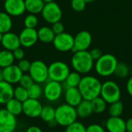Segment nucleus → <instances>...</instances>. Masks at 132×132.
Returning a JSON list of instances; mask_svg holds the SVG:
<instances>
[{
  "mask_svg": "<svg viewBox=\"0 0 132 132\" xmlns=\"http://www.w3.org/2000/svg\"><path fill=\"white\" fill-rule=\"evenodd\" d=\"M35 82H34L33 79L31 77V76L29 73H26L22 74V77H21V79H20V80L19 82L20 86H22V87H25L26 89L29 88Z\"/></svg>",
  "mask_w": 132,
  "mask_h": 132,
  "instance_id": "c9c22d12",
  "label": "nucleus"
},
{
  "mask_svg": "<svg viewBox=\"0 0 132 132\" xmlns=\"http://www.w3.org/2000/svg\"><path fill=\"white\" fill-rule=\"evenodd\" d=\"M2 35H3V34L0 32V43H1V42H2Z\"/></svg>",
  "mask_w": 132,
  "mask_h": 132,
  "instance_id": "8fccbe9b",
  "label": "nucleus"
},
{
  "mask_svg": "<svg viewBox=\"0 0 132 132\" xmlns=\"http://www.w3.org/2000/svg\"><path fill=\"white\" fill-rule=\"evenodd\" d=\"M26 11H27L30 14L37 15L41 13L45 2L43 0H24Z\"/></svg>",
  "mask_w": 132,
  "mask_h": 132,
  "instance_id": "5701e85b",
  "label": "nucleus"
},
{
  "mask_svg": "<svg viewBox=\"0 0 132 132\" xmlns=\"http://www.w3.org/2000/svg\"><path fill=\"white\" fill-rule=\"evenodd\" d=\"M124 111V104L120 101L110 104L108 112L111 117H121Z\"/></svg>",
  "mask_w": 132,
  "mask_h": 132,
  "instance_id": "7c9ffc66",
  "label": "nucleus"
},
{
  "mask_svg": "<svg viewBox=\"0 0 132 132\" xmlns=\"http://www.w3.org/2000/svg\"><path fill=\"white\" fill-rule=\"evenodd\" d=\"M12 53H13L15 60H17L18 61L25 58V52L21 47H19V48L15 49V50H13Z\"/></svg>",
  "mask_w": 132,
  "mask_h": 132,
  "instance_id": "a19ab883",
  "label": "nucleus"
},
{
  "mask_svg": "<svg viewBox=\"0 0 132 132\" xmlns=\"http://www.w3.org/2000/svg\"><path fill=\"white\" fill-rule=\"evenodd\" d=\"M15 58L12 51L3 50L0 51V68H5L14 64Z\"/></svg>",
  "mask_w": 132,
  "mask_h": 132,
  "instance_id": "cd10ccee",
  "label": "nucleus"
},
{
  "mask_svg": "<svg viewBox=\"0 0 132 132\" xmlns=\"http://www.w3.org/2000/svg\"><path fill=\"white\" fill-rule=\"evenodd\" d=\"M19 37L22 46L26 48L32 47L38 41L37 30L36 29L24 28L21 31Z\"/></svg>",
  "mask_w": 132,
  "mask_h": 132,
  "instance_id": "2eb2a0df",
  "label": "nucleus"
},
{
  "mask_svg": "<svg viewBox=\"0 0 132 132\" xmlns=\"http://www.w3.org/2000/svg\"><path fill=\"white\" fill-rule=\"evenodd\" d=\"M1 43L5 50H9L12 52L15 50V49L21 46L19 36L11 31L5 32L2 35Z\"/></svg>",
  "mask_w": 132,
  "mask_h": 132,
  "instance_id": "f3484780",
  "label": "nucleus"
},
{
  "mask_svg": "<svg viewBox=\"0 0 132 132\" xmlns=\"http://www.w3.org/2000/svg\"><path fill=\"white\" fill-rule=\"evenodd\" d=\"M5 12L11 16H20L26 12L24 0H6L4 2Z\"/></svg>",
  "mask_w": 132,
  "mask_h": 132,
  "instance_id": "4468645a",
  "label": "nucleus"
},
{
  "mask_svg": "<svg viewBox=\"0 0 132 132\" xmlns=\"http://www.w3.org/2000/svg\"><path fill=\"white\" fill-rule=\"evenodd\" d=\"M14 132H17V131H14Z\"/></svg>",
  "mask_w": 132,
  "mask_h": 132,
  "instance_id": "864d4df0",
  "label": "nucleus"
},
{
  "mask_svg": "<svg viewBox=\"0 0 132 132\" xmlns=\"http://www.w3.org/2000/svg\"><path fill=\"white\" fill-rule=\"evenodd\" d=\"M38 40L43 43H53L56 35L51 28L48 26H43L37 30Z\"/></svg>",
  "mask_w": 132,
  "mask_h": 132,
  "instance_id": "4be33fe9",
  "label": "nucleus"
},
{
  "mask_svg": "<svg viewBox=\"0 0 132 132\" xmlns=\"http://www.w3.org/2000/svg\"><path fill=\"white\" fill-rule=\"evenodd\" d=\"M131 73H132V68H131Z\"/></svg>",
  "mask_w": 132,
  "mask_h": 132,
  "instance_id": "603ef678",
  "label": "nucleus"
},
{
  "mask_svg": "<svg viewBox=\"0 0 132 132\" xmlns=\"http://www.w3.org/2000/svg\"><path fill=\"white\" fill-rule=\"evenodd\" d=\"M63 93L61 83L48 80L43 87V96L50 102H56L60 100Z\"/></svg>",
  "mask_w": 132,
  "mask_h": 132,
  "instance_id": "1a4fd4ad",
  "label": "nucleus"
},
{
  "mask_svg": "<svg viewBox=\"0 0 132 132\" xmlns=\"http://www.w3.org/2000/svg\"><path fill=\"white\" fill-rule=\"evenodd\" d=\"M70 1H71V0H70Z\"/></svg>",
  "mask_w": 132,
  "mask_h": 132,
  "instance_id": "5fc2aeb1",
  "label": "nucleus"
},
{
  "mask_svg": "<svg viewBox=\"0 0 132 132\" xmlns=\"http://www.w3.org/2000/svg\"><path fill=\"white\" fill-rule=\"evenodd\" d=\"M117 58L112 54H103L95 63V70L101 77H107L114 73L118 65Z\"/></svg>",
  "mask_w": 132,
  "mask_h": 132,
  "instance_id": "20e7f679",
  "label": "nucleus"
},
{
  "mask_svg": "<svg viewBox=\"0 0 132 132\" xmlns=\"http://www.w3.org/2000/svg\"><path fill=\"white\" fill-rule=\"evenodd\" d=\"M14 87L12 84L2 80L0 82V104H5L13 97Z\"/></svg>",
  "mask_w": 132,
  "mask_h": 132,
  "instance_id": "aec40b11",
  "label": "nucleus"
},
{
  "mask_svg": "<svg viewBox=\"0 0 132 132\" xmlns=\"http://www.w3.org/2000/svg\"><path fill=\"white\" fill-rule=\"evenodd\" d=\"M69 66L63 61H54L48 66L49 80L63 83L70 73Z\"/></svg>",
  "mask_w": 132,
  "mask_h": 132,
  "instance_id": "423d86ee",
  "label": "nucleus"
},
{
  "mask_svg": "<svg viewBox=\"0 0 132 132\" xmlns=\"http://www.w3.org/2000/svg\"><path fill=\"white\" fill-rule=\"evenodd\" d=\"M13 97L15 98L16 100L21 101L22 103H23L25 101H26L29 98L27 89L20 85L17 86L16 87L14 88Z\"/></svg>",
  "mask_w": 132,
  "mask_h": 132,
  "instance_id": "2f4dec72",
  "label": "nucleus"
},
{
  "mask_svg": "<svg viewBox=\"0 0 132 132\" xmlns=\"http://www.w3.org/2000/svg\"><path fill=\"white\" fill-rule=\"evenodd\" d=\"M125 126H126V131L132 132V118H130L127 121H125Z\"/></svg>",
  "mask_w": 132,
  "mask_h": 132,
  "instance_id": "a18cd8bd",
  "label": "nucleus"
},
{
  "mask_svg": "<svg viewBox=\"0 0 132 132\" xmlns=\"http://www.w3.org/2000/svg\"><path fill=\"white\" fill-rule=\"evenodd\" d=\"M3 79L5 81L15 84H18L23 74L17 65L12 64L5 68H3Z\"/></svg>",
  "mask_w": 132,
  "mask_h": 132,
  "instance_id": "dca6fc26",
  "label": "nucleus"
},
{
  "mask_svg": "<svg viewBox=\"0 0 132 132\" xmlns=\"http://www.w3.org/2000/svg\"><path fill=\"white\" fill-rule=\"evenodd\" d=\"M2 1H3V2H5V1H6V0H2Z\"/></svg>",
  "mask_w": 132,
  "mask_h": 132,
  "instance_id": "3c124183",
  "label": "nucleus"
},
{
  "mask_svg": "<svg viewBox=\"0 0 132 132\" xmlns=\"http://www.w3.org/2000/svg\"><path fill=\"white\" fill-rule=\"evenodd\" d=\"M74 43V37L67 32H63L59 35H56L53 44L55 49L60 52L72 51Z\"/></svg>",
  "mask_w": 132,
  "mask_h": 132,
  "instance_id": "9d476101",
  "label": "nucleus"
},
{
  "mask_svg": "<svg viewBox=\"0 0 132 132\" xmlns=\"http://www.w3.org/2000/svg\"><path fill=\"white\" fill-rule=\"evenodd\" d=\"M71 7L72 9L78 12L84 11L86 8L87 3L84 0H71Z\"/></svg>",
  "mask_w": 132,
  "mask_h": 132,
  "instance_id": "e433bc0d",
  "label": "nucleus"
},
{
  "mask_svg": "<svg viewBox=\"0 0 132 132\" xmlns=\"http://www.w3.org/2000/svg\"><path fill=\"white\" fill-rule=\"evenodd\" d=\"M81 78H82V77H81L80 73H77V71L70 72V73L68 74L67 77L64 80V82L62 83V84H62L63 90L67 87H77L80 84Z\"/></svg>",
  "mask_w": 132,
  "mask_h": 132,
  "instance_id": "393cba45",
  "label": "nucleus"
},
{
  "mask_svg": "<svg viewBox=\"0 0 132 132\" xmlns=\"http://www.w3.org/2000/svg\"><path fill=\"white\" fill-rule=\"evenodd\" d=\"M42 108L43 104L39 100L28 98L22 103V113L30 118H39Z\"/></svg>",
  "mask_w": 132,
  "mask_h": 132,
  "instance_id": "ddd939ff",
  "label": "nucleus"
},
{
  "mask_svg": "<svg viewBox=\"0 0 132 132\" xmlns=\"http://www.w3.org/2000/svg\"><path fill=\"white\" fill-rule=\"evenodd\" d=\"M77 118L76 108L67 104H60L56 108L55 121L57 123V125L67 127L75 122Z\"/></svg>",
  "mask_w": 132,
  "mask_h": 132,
  "instance_id": "7ed1b4c3",
  "label": "nucleus"
},
{
  "mask_svg": "<svg viewBox=\"0 0 132 132\" xmlns=\"http://www.w3.org/2000/svg\"><path fill=\"white\" fill-rule=\"evenodd\" d=\"M90 103H91V106H92L94 113L101 114V113L104 112L105 110L107 109L108 104L101 96L90 101Z\"/></svg>",
  "mask_w": 132,
  "mask_h": 132,
  "instance_id": "c85d7f7f",
  "label": "nucleus"
},
{
  "mask_svg": "<svg viewBox=\"0 0 132 132\" xmlns=\"http://www.w3.org/2000/svg\"><path fill=\"white\" fill-rule=\"evenodd\" d=\"M17 128L16 117L5 108L0 109V132H14Z\"/></svg>",
  "mask_w": 132,
  "mask_h": 132,
  "instance_id": "9b49d317",
  "label": "nucleus"
},
{
  "mask_svg": "<svg viewBox=\"0 0 132 132\" xmlns=\"http://www.w3.org/2000/svg\"><path fill=\"white\" fill-rule=\"evenodd\" d=\"M39 22L38 18L35 14H29L26 16L24 19V26L25 28H30V29H36Z\"/></svg>",
  "mask_w": 132,
  "mask_h": 132,
  "instance_id": "72a5a7b5",
  "label": "nucleus"
},
{
  "mask_svg": "<svg viewBox=\"0 0 132 132\" xmlns=\"http://www.w3.org/2000/svg\"><path fill=\"white\" fill-rule=\"evenodd\" d=\"M126 88H127V91H128V94L132 97V77L128 79V80L127 82Z\"/></svg>",
  "mask_w": 132,
  "mask_h": 132,
  "instance_id": "c03bdc74",
  "label": "nucleus"
},
{
  "mask_svg": "<svg viewBox=\"0 0 132 132\" xmlns=\"http://www.w3.org/2000/svg\"><path fill=\"white\" fill-rule=\"evenodd\" d=\"M86 132H106L104 127L98 124H92L87 127Z\"/></svg>",
  "mask_w": 132,
  "mask_h": 132,
  "instance_id": "ea45409f",
  "label": "nucleus"
},
{
  "mask_svg": "<svg viewBox=\"0 0 132 132\" xmlns=\"http://www.w3.org/2000/svg\"><path fill=\"white\" fill-rule=\"evenodd\" d=\"M52 30L53 31L55 35H59L61 34L63 32H64V25L60 22H56L53 24H52V27H51Z\"/></svg>",
  "mask_w": 132,
  "mask_h": 132,
  "instance_id": "58836bf2",
  "label": "nucleus"
},
{
  "mask_svg": "<svg viewBox=\"0 0 132 132\" xmlns=\"http://www.w3.org/2000/svg\"><path fill=\"white\" fill-rule=\"evenodd\" d=\"M126 132H127V131H126Z\"/></svg>",
  "mask_w": 132,
  "mask_h": 132,
  "instance_id": "6e6d98bb",
  "label": "nucleus"
},
{
  "mask_svg": "<svg viewBox=\"0 0 132 132\" xmlns=\"http://www.w3.org/2000/svg\"><path fill=\"white\" fill-rule=\"evenodd\" d=\"M101 82L94 76H84L77 87L84 100L92 101L101 95Z\"/></svg>",
  "mask_w": 132,
  "mask_h": 132,
  "instance_id": "f257e3e1",
  "label": "nucleus"
},
{
  "mask_svg": "<svg viewBox=\"0 0 132 132\" xmlns=\"http://www.w3.org/2000/svg\"><path fill=\"white\" fill-rule=\"evenodd\" d=\"M107 104H112L121 100V91L117 83L113 80H108L102 84L101 95Z\"/></svg>",
  "mask_w": 132,
  "mask_h": 132,
  "instance_id": "39448f33",
  "label": "nucleus"
},
{
  "mask_svg": "<svg viewBox=\"0 0 132 132\" xmlns=\"http://www.w3.org/2000/svg\"><path fill=\"white\" fill-rule=\"evenodd\" d=\"M108 132H126L125 121L121 117H110L105 123Z\"/></svg>",
  "mask_w": 132,
  "mask_h": 132,
  "instance_id": "6ab92c4d",
  "label": "nucleus"
},
{
  "mask_svg": "<svg viewBox=\"0 0 132 132\" xmlns=\"http://www.w3.org/2000/svg\"><path fill=\"white\" fill-rule=\"evenodd\" d=\"M71 65L74 71L80 74H87L91 71L94 63L90 52L85 50L73 53L71 58Z\"/></svg>",
  "mask_w": 132,
  "mask_h": 132,
  "instance_id": "f03ea898",
  "label": "nucleus"
},
{
  "mask_svg": "<svg viewBox=\"0 0 132 132\" xmlns=\"http://www.w3.org/2000/svg\"><path fill=\"white\" fill-rule=\"evenodd\" d=\"M5 110L11 114L17 117L22 113V103L12 97L5 104Z\"/></svg>",
  "mask_w": 132,
  "mask_h": 132,
  "instance_id": "b1692460",
  "label": "nucleus"
},
{
  "mask_svg": "<svg viewBox=\"0 0 132 132\" xmlns=\"http://www.w3.org/2000/svg\"><path fill=\"white\" fill-rule=\"evenodd\" d=\"M75 108L77 111V116L81 118H88L94 113L90 101L83 100Z\"/></svg>",
  "mask_w": 132,
  "mask_h": 132,
  "instance_id": "412c9836",
  "label": "nucleus"
},
{
  "mask_svg": "<svg viewBox=\"0 0 132 132\" xmlns=\"http://www.w3.org/2000/svg\"><path fill=\"white\" fill-rule=\"evenodd\" d=\"M29 74L35 83L42 84L49 80L48 66L42 60H35L31 63Z\"/></svg>",
  "mask_w": 132,
  "mask_h": 132,
  "instance_id": "0eeeda50",
  "label": "nucleus"
},
{
  "mask_svg": "<svg viewBox=\"0 0 132 132\" xmlns=\"http://www.w3.org/2000/svg\"><path fill=\"white\" fill-rule=\"evenodd\" d=\"M87 127L81 122L76 121L71 125L66 127L65 132H86Z\"/></svg>",
  "mask_w": 132,
  "mask_h": 132,
  "instance_id": "f704fd0d",
  "label": "nucleus"
},
{
  "mask_svg": "<svg viewBox=\"0 0 132 132\" xmlns=\"http://www.w3.org/2000/svg\"><path fill=\"white\" fill-rule=\"evenodd\" d=\"M41 14L44 20L50 24L60 21L63 16V12L60 6L55 2L45 3Z\"/></svg>",
  "mask_w": 132,
  "mask_h": 132,
  "instance_id": "6e6552de",
  "label": "nucleus"
},
{
  "mask_svg": "<svg viewBox=\"0 0 132 132\" xmlns=\"http://www.w3.org/2000/svg\"><path fill=\"white\" fill-rule=\"evenodd\" d=\"M45 3H49V2H54V0H43Z\"/></svg>",
  "mask_w": 132,
  "mask_h": 132,
  "instance_id": "de8ad7c7",
  "label": "nucleus"
},
{
  "mask_svg": "<svg viewBox=\"0 0 132 132\" xmlns=\"http://www.w3.org/2000/svg\"><path fill=\"white\" fill-rule=\"evenodd\" d=\"M92 43L91 34L86 30L79 32L74 37V43L72 51L73 53L77 51L87 50Z\"/></svg>",
  "mask_w": 132,
  "mask_h": 132,
  "instance_id": "f8f14e48",
  "label": "nucleus"
},
{
  "mask_svg": "<svg viewBox=\"0 0 132 132\" xmlns=\"http://www.w3.org/2000/svg\"><path fill=\"white\" fill-rule=\"evenodd\" d=\"M64 100L66 104L76 108L84 99L78 87H67L64 89Z\"/></svg>",
  "mask_w": 132,
  "mask_h": 132,
  "instance_id": "a211bd4d",
  "label": "nucleus"
},
{
  "mask_svg": "<svg viewBox=\"0 0 132 132\" xmlns=\"http://www.w3.org/2000/svg\"><path fill=\"white\" fill-rule=\"evenodd\" d=\"M17 66L19 67V68L23 73H28L29 70L30 66H31V62L24 58L21 60H19Z\"/></svg>",
  "mask_w": 132,
  "mask_h": 132,
  "instance_id": "4c0bfd02",
  "label": "nucleus"
},
{
  "mask_svg": "<svg viewBox=\"0 0 132 132\" xmlns=\"http://www.w3.org/2000/svg\"><path fill=\"white\" fill-rule=\"evenodd\" d=\"M12 27V20L11 15L5 12H0V32L4 34L10 32Z\"/></svg>",
  "mask_w": 132,
  "mask_h": 132,
  "instance_id": "a878e982",
  "label": "nucleus"
},
{
  "mask_svg": "<svg viewBox=\"0 0 132 132\" xmlns=\"http://www.w3.org/2000/svg\"><path fill=\"white\" fill-rule=\"evenodd\" d=\"M29 98L39 100L43 95V88L41 84L34 83L29 88H27Z\"/></svg>",
  "mask_w": 132,
  "mask_h": 132,
  "instance_id": "c756f323",
  "label": "nucleus"
},
{
  "mask_svg": "<svg viewBox=\"0 0 132 132\" xmlns=\"http://www.w3.org/2000/svg\"><path fill=\"white\" fill-rule=\"evenodd\" d=\"M86 3H90V2H94L95 0H84Z\"/></svg>",
  "mask_w": 132,
  "mask_h": 132,
  "instance_id": "09e8293b",
  "label": "nucleus"
},
{
  "mask_svg": "<svg viewBox=\"0 0 132 132\" xmlns=\"http://www.w3.org/2000/svg\"><path fill=\"white\" fill-rule=\"evenodd\" d=\"M4 80L3 79V70L2 68H0V82Z\"/></svg>",
  "mask_w": 132,
  "mask_h": 132,
  "instance_id": "49530a36",
  "label": "nucleus"
},
{
  "mask_svg": "<svg viewBox=\"0 0 132 132\" xmlns=\"http://www.w3.org/2000/svg\"><path fill=\"white\" fill-rule=\"evenodd\" d=\"M26 132H43V130L38 127V126H35V125H32V126H29V128H27V129L26 130Z\"/></svg>",
  "mask_w": 132,
  "mask_h": 132,
  "instance_id": "37998d69",
  "label": "nucleus"
},
{
  "mask_svg": "<svg viewBox=\"0 0 132 132\" xmlns=\"http://www.w3.org/2000/svg\"><path fill=\"white\" fill-rule=\"evenodd\" d=\"M90 54L92 59L94 60H94L97 61L98 59H100L101 57V56L103 55V53H102V51L100 49L94 48V49H93V50H91L90 51Z\"/></svg>",
  "mask_w": 132,
  "mask_h": 132,
  "instance_id": "79ce46f5",
  "label": "nucleus"
},
{
  "mask_svg": "<svg viewBox=\"0 0 132 132\" xmlns=\"http://www.w3.org/2000/svg\"><path fill=\"white\" fill-rule=\"evenodd\" d=\"M130 73V70L128 66L125 63H118L116 67L114 75L119 78H126Z\"/></svg>",
  "mask_w": 132,
  "mask_h": 132,
  "instance_id": "473e14b6",
  "label": "nucleus"
},
{
  "mask_svg": "<svg viewBox=\"0 0 132 132\" xmlns=\"http://www.w3.org/2000/svg\"><path fill=\"white\" fill-rule=\"evenodd\" d=\"M55 112H56V108H54L53 106L51 105L43 106L39 118H41L42 121L48 124L52 121L55 120Z\"/></svg>",
  "mask_w": 132,
  "mask_h": 132,
  "instance_id": "bb28decb",
  "label": "nucleus"
}]
</instances>
